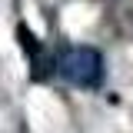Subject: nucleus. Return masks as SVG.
<instances>
[{"label": "nucleus", "instance_id": "1", "mask_svg": "<svg viewBox=\"0 0 133 133\" xmlns=\"http://www.w3.org/2000/svg\"><path fill=\"white\" fill-rule=\"evenodd\" d=\"M57 73L73 87L97 90L103 83V57L93 47H66L57 53Z\"/></svg>", "mask_w": 133, "mask_h": 133}, {"label": "nucleus", "instance_id": "2", "mask_svg": "<svg viewBox=\"0 0 133 133\" xmlns=\"http://www.w3.org/2000/svg\"><path fill=\"white\" fill-rule=\"evenodd\" d=\"M17 37H20V43H23V50H27V57H30V77L33 80L53 77V73H57V53H47V50L40 47V40H37L27 27H20Z\"/></svg>", "mask_w": 133, "mask_h": 133}]
</instances>
